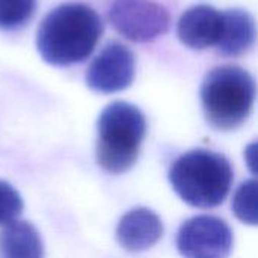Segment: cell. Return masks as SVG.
I'll return each mask as SVG.
<instances>
[{"label":"cell","mask_w":258,"mask_h":258,"mask_svg":"<svg viewBox=\"0 0 258 258\" xmlns=\"http://www.w3.org/2000/svg\"><path fill=\"white\" fill-rule=\"evenodd\" d=\"M222 32V12L210 5H197L183 12L178 20L180 41L194 50H204L218 44Z\"/></svg>","instance_id":"8"},{"label":"cell","mask_w":258,"mask_h":258,"mask_svg":"<svg viewBox=\"0 0 258 258\" xmlns=\"http://www.w3.org/2000/svg\"><path fill=\"white\" fill-rule=\"evenodd\" d=\"M23 213V200L20 194L6 181L0 180V227L8 225Z\"/></svg>","instance_id":"14"},{"label":"cell","mask_w":258,"mask_h":258,"mask_svg":"<svg viewBox=\"0 0 258 258\" xmlns=\"http://www.w3.org/2000/svg\"><path fill=\"white\" fill-rule=\"evenodd\" d=\"M175 194L189 206L213 209L221 206L233 183V168L227 157L210 150L181 154L169 169Z\"/></svg>","instance_id":"2"},{"label":"cell","mask_w":258,"mask_h":258,"mask_svg":"<svg viewBox=\"0 0 258 258\" xmlns=\"http://www.w3.org/2000/svg\"><path fill=\"white\" fill-rule=\"evenodd\" d=\"M234 215L245 224L257 225V181L248 180L240 184L233 200Z\"/></svg>","instance_id":"13"},{"label":"cell","mask_w":258,"mask_h":258,"mask_svg":"<svg viewBox=\"0 0 258 258\" xmlns=\"http://www.w3.org/2000/svg\"><path fill=\"white\" fill-rule=\"evenodd\" d=\"M103 33L100 15L85 3H65L50 11L36 33L41 57L57 67L85 60Z\"/></svg>","instance_id":"1"},{"label":"cell","mask_w":258,"mask_h":258,"mask_svg":"<svg viewBox=\"0 0 258 258\" xmlns=\"http://www.w3.org/2000/svg\"><path fill=\"white\" fill-rule=\"evenodd\" d=\"M107 17L112 26L133 42H150L171 24L166 8L154 0H110Z\"/></svg>","instance_id":"5"},{"label":"cell","mask_w":258,"mask_h":258,"mask_svg":"<svg viewBox=\"0 0 258 258\" xmlns=\"http://www.w3.org/2000/svg\"><path fill=\"white\" fill-rule=\"evenodd\" d=\"M255 20L245 9H227L222 12V32L216 44L222 56H240L255 42Z\"/></svg>","instance_id":"10"},{"label":"cell","mask_w":258,"mask_h":258,"mask_svg":"<svg viewBox=\"0 0 258 258\" xmlns=\"http://www.w3.org/2000/svg\"><path fill=\"white\" fill-rule=\"evenodd\" d=\"M97 130L98 165L110 174L128 171L139 157L147 132L142 110L125 101H113L100 113Z\"/></svg>","instance_id":"4"},{"label":"cell","mask_w":258,"mask_h":258,"mask_svg":"<svg viewBox=\"0 0 258 258\" xmlns=\"http://www.w3.org/2000/svg\"><path fill=\"white\" fill-rule=\"evenodd\" d=\"M231 248V228L216 216H195L178 230L177 249L184 258H227Z\"/></svg>","instance_id":"6"},{"label":"cell","mask_w":258,"mask_h":258,"mask_svg":"<svg viewBox=\"0 0 258 258\" xmlns=\"http://www.w3.org/2000/svg\"><path fill=\"white\" fill-rule=\"evenodd\" d=\"M136 59L121 42H109L86 70V85L97 92L113 94L128 88L135 80Z\"/></svg>","instance_id":"7"},{"label":"cell","mask_w":258,"mask_h":258,"mask_svg":"<svg viewBox=\"0 0 258 258\" xmlns=\"http://www.w3.org/2000/svg\"><path fill=\"white\" fill-rule=\"evenodd\" d=\"M42 240L26 221H14L0 231V258H42Z\"/></svg>","instance_id":"11"},{"label":"cell","mask_w":258,"mask_h":258,"mask_svg":"<svg viewBox=\"0 0 258 258\" xmlns=\"http://www.w3.org/2000/svg\"><path fill=\"white\" fill-rule=\"evenodd\" d=\"M255 92V80L246 70L236 65L210 70L201 85L206 119L224 132L240 127L252 112Z\"/></svg>","instance_id":"3"},{"label":"cell","mask_w":258,"mask_h":258,"mask_svg":"<svg viewBox=\"0 0 258 258\" xmlns=\"http://www.w3.org/2000/svg\"><path fill=\"white\" fill-rule=\"evenodd\" d=\"M36 0H0V29L18 30L33 17Z\"/></svg>","instance_id":"12"},{"label":"cell","mask_w":258,"mask_h":258,"mask_svg":"<svg viewBox=\"0 0 258 258\" xmlns=\"http://www.w3.org/2000/svg\"><path fill=\"white\" fill-rule=\"evenodd\" d=\"M163 236L160 218L147 207H138L125 213L116 227L118 243L130 251L141 252L156 245Z\"/></svg>","instance_id":"9"}]
</instances>
